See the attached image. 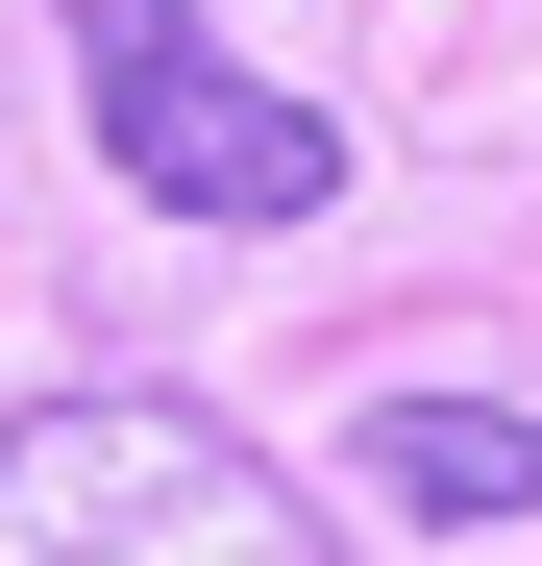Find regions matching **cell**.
Masks as SVG:
<instances>
[{"label":"cell","instance_id":"3","mask_svg":"<svg viewBox=\"0 0 542 566\" xmlns=\"http://www.w3.org/2000/svg\"><path fill=\"white\" fill-rule=\"evenodd\" d=\"M371 468L395 517H444V542H493V517H542V419H493V395H371Z\"/></svg>","mask_w":542,"mask_h":566},{"label":"cell","instance_id":"2","mask_svg":"<svg viewBox=\"0 0 542 566\" xmlns=\"http://www.w3.org/2000/svg\"><path fill=\"white\" fill-rule=\"evenodd\" d=\"M74 74H100L124 198H173V222H321V198H345V124L271 99L198 0H74Z\"/></svg>","mask_w":542,"mask_h":566},{"label":"cell","instance_id":"1","mask_svg":"<svg viewBox=\"0 0 542 566\" xmlns=\"http://www.w3.org/2000/svg\"><path fill=\"white\" fill-rule=\"evenodd\" d=\"M0 566H321V517L198 395H50L0 419Z\"/></svg>","mask_w":542,"mask_h":566}]
</instances>
